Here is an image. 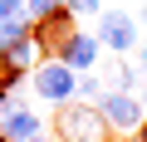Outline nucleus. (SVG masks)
<instances>
[{"label":"nucleus","mask_w":147,"mask_h":142,"mask_svg":"<svg viewBox=\"0 0 147 142\" xmlns=\"http://www.w3.org/2000/svg\"><path fill=\"white\" fill-rule=\"evenodd\" d=\"M0 137H5V142H34V137H44V118L34 108L15 103L5 118H0Z\"/></svg>","instance_id":"423d86ee"},{"label":"nucleus","mask_w":147,"mask_h":142,"mask_svg":"<svg viewBox=\"0 0 147 142\" xmlns=\"http://www.w3.org/2000/svg\"><path fill=\"white\" fill-rule=\"evenodd\" d=\"M64 10V0H25V15L39 25V20H49V15H59Z\"/></svg>","instance_id":"9d476101"},{"label":"nucleus","mask_w":147,"mask_h":142,"mask_svg":"<svg viewBox=\"0 0 147 142\" xmlns=\"http://www.w3.org/2000/svg\"><path fill=\"white\" fill-rule=\"evenodd\" d=\"M93 34H98V44H103V49H113V54H132V49H137V39H142V25H137L127 10H103Z\"/></svg>","instance_id":"20e7f679"},{"label":"nucleus","mask_w":147,"mask_h":142,"mask_svg":"<svg viewBox=\"0 0 147 142\" xmlns=\"http://www.w3.org/2000/svg\"><path fill=\"white\" fill-rule=\"evenodd\" d=\"M98 54H103V44H98L93 30H69L54 59H64L74 74H88V69H98Z\"/></svg>","instance_id":"39448f33"},{"label":"nucleus","mask_w":147,"mask_h":142,"mask_svg":"<svg viewBox=\"0 0 147 142\" xmlns=\"http://www.w3.org/2000/svg\"><path fill=\"white\" fill-rule=\"evenodd\" d=\"M30 83H34V98H44V103H69V98H79V74L64 64V59H39L34 64V74H30Z\"/></svg>","instance_id":"f03ea898"},{"label":"nucleus","mask_w":147,"mask_h":142,"mask_svg":"<svg viewBox=\"0 0 147 142\" xmlns=\"http://www.w3.org/2000/svg\"><path fill=\"white\" fill-rule=\"evenodd\" d=\"M64 10H69L74 20H79V15H98V10H103V0H64Z\"/></svg>","instance_id":"9b49d317"},{"label":"nucleus","mask_w":147,"mask_h":142,"mask_svg":"<svg viewBox=\"0 0 147 142\" xmlns=\"http://www.w3.org/2000/svg\"><path fill=\"white\" fill-rule=\"evenodd\" d=\"M98 93H103V83L93 79V69H88V74H79V98H88V103H93Z\"/></svg>","instance_id":"f8f14e48"},{"label":"nucleus","mask_w":147,"mask_h":142,"mask_svg":"<svg viewBox=\"0 0 147 142\" xmlns=\"http://www.w3.org/2000/svg\"><path fill=\"white\" fill-rule=\"evenodd\" d=\"M15 5H25V0H15Z\"/></svg>","instance_id":"f3484780"},{"label":"nucleus","mask_w":147,"mask_h":142,"mask_svg":"<svg viewBox=\"0 0 147 142\" xmlns=\"http://www.w3.org/2000/svg\"><path fill=\"white\" fill-rule=\"evenodd\" d=\"M54 132H59V142H113V127L103 122L98 103H79V98L59 103Z\"/></svg>","instance_id":"f257e3e1"},{"label":"nucleus","mask_w":147,"mask_h":142,"mask_svg":"<svg viewBox=\"0 0 147 142\" xmlns=\"http://www.w3.org/2000/svg\"><path fill=\"white\" fill-rule=\"evenodd\" d=\"M137 98L147 103V49H142V59H137Z\"/></svg>","instance_id":"ddd939ff"},{"label":"nucleus","mask_w":147,"mask_h":142,"mask_svg":"<svg viewBox=\"0 0 147 142\" xmlns=\"http://www.w3.org/2000/svg\"><path fill=\"white\" fill-rule=\"evenodd\" d=\"M137 25H142V30H147V0H142V10H137Z\"/></svg>","instance_id":"2eb2a0df"},{"label":"nucleus","mask_w":147,"mask_h":142,"mask_svg":"<svg viewBox=\"0 0 147 142\" xmlns=\"http://www.w3.org/2000/svg\"><path fill=\"white\" fill-rule=\"evenodd\" d=\"M25 5H15V0H0V20H10V15H20Z\"/></svg>","instance_id":"4468645a"},{"label":"nucleus","mask_w":147,"mask_h":142,"mask_svg":"<svg viewBox=\"0 0 147 142\" xmlns=\"http://www.w3.org/2000/svg\"><path fill=\"white\" fill-rule=\"evenodd\" d=\"M108 88L137 93V64H113V79H108Z\"/></svg>","instance_id":"1a4fd4ad"},{"label":"nucleus","mask_w":147,"mask_h":142,"mask_svg":"<svg viewBox=\"0 0 147 142\" xmlns=\"http://www.w3.org/2000/svg\"><path fill=\"white\" fill-rule=\"evenodd\" d=\"M93 103H98L103 122L113 127V137H118V132H137L142 118H147V103H142L137 93H123V88H103Z\"/></svg>","instance_id":"7ed1b4c3"},{"label":"nucleus","mask_w":147,"mask_h":142,"mask_svg":"<svg viewBox=\"0 0 147 142\" xmlns=\"http://www.w3.org/2000/svg\"><path fill=\"white\" fill-rule=\"evenodd\" d=\"M39 59H49V54H44V44L34 34H25L15 44H0V64H5V69H20V74H25V69H34Z\"/></svg>","instance_id":"0eeeda50"},{"label":"nucleus","mask_w":147,"mask_h":142,"mask_svg":"<svg viewBox=\"0 0 147 142\" xmlns=\"http://www.w3.org/2000/svg\"><path fill=\"white\" fill-rule=\"evenodd\" d=\"M137 142H147V118H142V127H137Z\"/></svg>","instance_id":"dca6fc26"},{"label":"nucleus","mask_w":147,"mask_h":142,"mask_svg":"<svg viewBox=\"0 0 147 142\" xmlns=\"http://www.w3.org/2000/svg\"><path fill=\"white\" fill-rule=\"evenodd\" d=\"M34 142H44V137H34Z\"/></svg>","instance_id":"a211bd4d"},{"label":"nucleus","mask_w":147,"mask_h":142,"mask_svg":"<svg viewBox=\"0 0 147 142\" xmlns=\"http://www.w3.org/2000/svg\"><path fill=\"white\" fill-rule=\"evenodd\" d=\"M25 34H34V20L20 10V15H10V20H0V44H15V39H25Z\"/></svg>","instance_id":"6e6552de"}]
</instances>
